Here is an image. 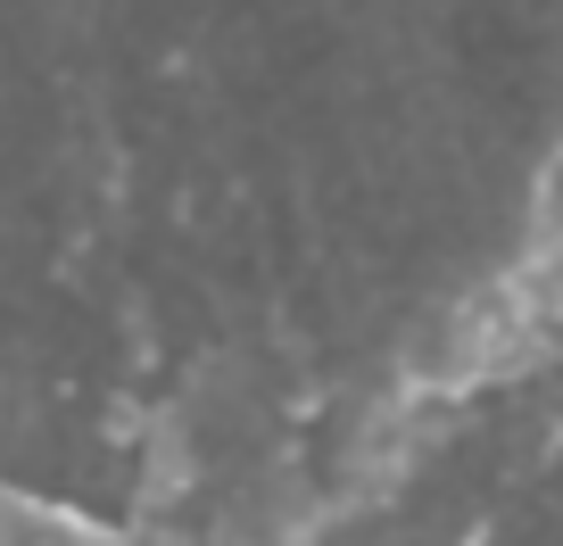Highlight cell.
I'll list each match as a JSON object with an SVG mask.
<instances>
[{"instance_id":"obj_1","label":"cell","mask_w":563,"mask_h":546,"mask_svg":"<svg viewBox=\"0 0 563 546\" xmlns=\"http://www.w3.org/2000/svg\"><path fill=\"white\" fill-rule=\"evenodd\" d=\"M0 546H175V538L100 522V513L67 505V497H42V489H25V480L0 472Z\"/></svg>"}]
</instances>
